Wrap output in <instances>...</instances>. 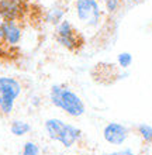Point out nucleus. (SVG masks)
Returning <instances> with one entry per match:
<instances>
[{"label":"nucleus","mask_w":152,"mask_h":155,"mask_svg":"<svg viewBox=\"0 0 152 155\" xmlns=\"http://www.w3.org/2000/svg\"><path fill=\"white\" fill-rule=\"evenodd\" d=\"M65 13H66V8L63 7L62 4L53 6V7H51L50 10L47 12V16H45L47 23H50V24H52L53 27H55V25H58L62 20H65V18H63Z\"/></svg>","instance_id":"nucleus-8"},{"label":"nucleus","mask_w":152,"mask_h":155,"mask_svg":"<svg viewBox=\"0 0 152 155\" xmlns=\"http://www.w3.org/2000/svg\"><path fill=\"white\" fill-rule=\"evenodd\" d=\"M20 155H41V148L34 141H25Z\"/></svg>","instance_id":"nucleus-12"},{"label":"nucleus","mask_w":152,"mask_h":155,"mask_svg":"<svg viewBox=\"0 0 152 155\" xmlns=\"http://www.w3.org/2000/svg\"><path fill=\"white\" fill-rule=\"evenodd\" d=\"M144 0H125V3H128V4H140Z\"/></svg>","instance_id":"nucleus-15"},{"label":"nucleus","mask_w":152,"mask_h":155,"mask_svg":"<svg viewBox=\"0 0 152 155\" xmlns=\"http://www.w3.org/2000/svg\"><path fill=\"white\" fill-rule=\"evenodd\" d=\"M75 13L79 23L89 30H97L104 21V10L97 0H75Z\"/></svg>","instance_id":"nucleus-5"},{"label":"nucleus","mask_w":152,"mask_h":155,"mask_svg":"<svg viewBox=\"0 0 152 155\" xmlns=\"http://www.w3.org/2000/svg\"><path fill=\"white\" fill-rule=\"evenodd\" d=\"M104 2V13L108 17H114L124 7L125 0H103Z\"/></svg>","instance_id":"nucleus-10"},{"label":"nucleus","mask_w":152,"mask_h":155,"mask_svg":"<svg viewBox=\"0 0 152 155\" xmlns=\"http://www.w3.org/2000/svg\"><path fill=\"white\" fill-rule=\"evenodd\" d=\"M135 131L145 143L152 144V127L151 126H148V124H138V126H135Z\"/></svg>","instance_id":"nucleus-11"},{"label":"nucleus","mask_w":152,"mask_h":155,"mask_svg":"<svg viewBox=\"0 0 152 155\" xmlns=\"http://www.w3.org/2000/svg\"><path fill=\"white\" fill-rule=\"evenodd\" d=\"M31 131V124L24 120H13L10 123V133L16 137H23Z\"/></svg>","instance_id":"nucleus-9"},{"label":"nucleus","mask_w":152,"mask_h":155,"mask_svg":"<svg viewBox=\"0 0 152 155\" xmlns=\"http://www.w3.org/2000/svg\"><path fill=\"white\" fill-rule=\"evenodd\" d=\"M103 155H135L131 150H121V151H114V152H107V154H103Z\"/></svg>","instance_id":"nucleus-14"},{"label":"nucleus","mask_w":152,"mask_h":155,"mask_svg":"<svg viewBox=\"0 0 152 155\" xmlns=\"http://www.w3.org/2000/svg\"><path fill=\"white\" fill-rule=\"evenodd\" d=\"M130 128L120 123H108L103 128V138L111 145H121L128 138Z\"/></svg>","instance_id":"nucleus-7"},{"label":"nucleus","mask_w":152,"mask_h":155,"mask_svg":"<svg viewBox=\"0 0 152 155\" xmlns=\"http://www.w3.org/2000/svg\"><path fill=\"white\" fill-rule=\"evenodd\" d=\"M23 37V28L16 20H0V42L14 47L18 45Z\"/></svg>","instance_id":"nucleus-6"},{"label":"nucleus","mask_w":152,"mask_h":155,"mask_svg":"<svg viewBox=\"0 0 152 155\" xmlns=\"http://www.w3.org/2000/svg\"><path fill=\"white\" fill-rule=\"evenodd\" d=\"M21 81L13 76H0V117L8 118L11 116L17 99L21 96Z\"/></svg>","instance_id":"nucleus-4"},{"label":"nucleus","mask_w":152,"mask_h":155,"mask_svg":"<svg viewBox=\"0 0 152 155\" xmlns=\"http://www.w3.org/2000/svg\"><path fill=\"white\" fill-rule=\"evenodd\" d=\"M50 100L57 109L70 117H80L86 113V106L82 97L65 83H57L51 86Z\"/></svg>","instance_id":"nucleus-1"},{"label":"nucleus","mask_w":152,"mask_h":155,"mask_svg":"<svg viewBox=\"0 0 152 155\" xmlns=\"http://www.w3.org/2000/svg\"><path fill=\"white\" fill-rule=\"evenodd\" d=\"M132 64V55L130 52H120L117 55V66L120 69H128Z\"/></svg>","instance_id":"nucleus-13"},{"label":"nucleus","mask_w":152,"mask_h":155,"mask_svg":"<svg viewBox=\"0 0 152 155\" xmlns=\"http://www.w3.org/2000/svg\"><path fill=\"white\" fill-rule=\"evenodd\" d=\"M45 131L52 141L61 143L65 148L73 147L83 138V131L79 127L62 121L61 118H48L45 120Z\"/></svg>","instance_id":"nucleus-2"},{"label":"nucleus","mask_w":152,"mask_h":155,"mask_svg":"<svg viewBox=\"0 0 152 155\" xmlns=\"http://www.w3.org/2000/svg\"><path fill=\"white\" fill-rule=\"evenodd\" d=\"M53 38L69 52H80L86 44V38L69 20H62L53 30Z\"/></svg>","instance_id":"nucleus-3"}]
</instances>
